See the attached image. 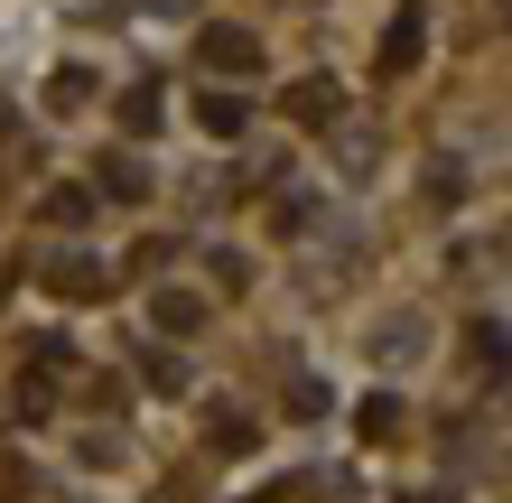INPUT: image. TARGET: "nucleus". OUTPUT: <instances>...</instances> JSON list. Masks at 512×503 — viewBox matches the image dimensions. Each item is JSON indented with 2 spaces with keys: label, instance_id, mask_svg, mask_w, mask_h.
I'll return each mask as SVG.
<instances>
[{
  "label": "nucleus",
  "instance_id": "nucleus-1",
  "mask_svg": "<svg viewBox=\"0 0 512 503\" xmlns=\"http://www.w3.org/2000/svg\"><path fill=\"white\" fill-rule=\"evenodd\" d=\"M38 280L56 289V299H112V261H84V252H56V261H38Z\"/></svg>",
  "mask_w": 512,
  "mask_h": 503
},
{
  "label": "nucleus",
  "instance_id": "nucleus-2",
  "mask_svg": "<svg viewBox=\"0 0 512 503\" xmlns=\"http://www.w3.org/2000/svg\"><path fill=\"white\" fill-rule=\"evenodd\" d=\"M196 56H205L215 75H261V38H252V28H224V19L196 38Z\"/></svg>",
  "mask_w": 512,
  "mask_h": 503
},
{
  "label": "nucleus",
  "instance_id": "nucleus-3",
  "mask_svg": "<svg viewBox=\"0 0 512 503\" xmlns=\"http://www.w3.org/2000/svg\"><path fill=\"white\" fill-rule=\"evenodd\" d=\"M419 56H429V10H419V0H410V10L391 19V38H382V75H410Z\"/></svg>",
  "mask_w": 512,
  "mask_h": 503
},
{
  "label": "nucleus",
  "instance_id": "nucleus-4",
  "mask_svg": "<svg viewBox=\"0 0 512 503\" xmlns=\"http://www.w3.org/2000/svg\"><path fill=\"white\" fill-rule=\"evenodd\" d=\"M196 122H205V140H243V131H252V103H243V94H205Z\"/></svg>",
  "mask_w": 512,
  "mask_h": 503
},
{
  "label": "nucleus",
  "instance_id": "nucleus-5",
  "mask_svg": "<svg viewBox=\"0 0 512 503\" xmlns=\"http://www.w3.org/2000/svg\"><path fill=\"white\" fill-rule=\"evenodd\" d=\"M94 187H103L112 205H149V168H140V159H103V168H94Z\"/></svg>",
  "mask_w": 512,
  "mask_h": 503
},
{
  "label": "nucleus",
  "instance_id": "nucleus-6",
  "mask_svg": "<svg viewBox=\"0 0 512 503\" xmlns=\"http://www.w3.org/2000/svg\"><path fill=\"white\" fill-rule=\"evenodd\" d=\"M289 112H298V122H336V112H345V94H336V84H326V75H308V84H289Z\"/></svg>",
  "mask_w": 512,
  "mask_h": 503
},
{
  "label": "nucleus",
  "instance_id": "nucleus-7",
  "mask_svg": "<svg viewBox=\"0 0 512 503\" xmlns=\"http://www.w3.org/2000/svg\"><path fill=\"white\" fill-rule=\"evenodd\" d=\"M196 317H205V299H196V289H159V299H149V327H159V336H187Z\"/></svg>",
  "mask_w": 512,
  "mask_h": 503
},
{
  "label": "nucleus",
  "instance_id": "nucleus-8",
  "mask_svg": "<svg viewBox=\"0 0 512 503\" xmlns=\"http://www.w3.org/2000/svg\"><path fill=\"white\" fill-rule=\"evenodd\" d=\"M354 429H364L373 448H391V438H401V401H391V392H373L364 410H354Z\"/></svg>",
  "mask_w": 512,
  "mask_h": 503
},
{
  "label": "nucleus",
  "instance_id": "nucleus-9",
  "mask_svg": "<svg viewBox=\"0 0 512 503\" xmlns=\"http://www.w3.org/2000/svg\"><path fill=\"white\" fill-rule=\"evenodd\" d=\"M122 131H131V140L159 131V94H149V84H131V94H122Z\"/></svg>",
  "mask_w": 512,
  "mask_h": 503
},
{
  "label": "nucleus",
  "instance_id": "nucleus-10",
  "mask_svg": "<svg viewBox=\"0 0 512 503\" xmlns=\"http://www.w3.org/2000/svg\"><path fill=\"white\" fill-rule=\"evenodd\" d=\"M140 373H149V392H187V364H177L168 345H149V354H140Z\"/></svg>",
  "mask_w": 512,
  "mask_h": 503
},
{
  "label": "nucleus",
  "instance_id": "nucleus-11",
  "mask_svg": "<svg viewBox=\"0 0 512 503\" xmlns=\"http://www.w3.org/2000/svg\"><path fill=\"white\" fill-rule=\"evenodd\" d=\"M47 94H56V112H84V103H94V75H84V66H66V75L47 84Z\"/></svg>",
  "mask_w": 512,
  "mask_h": 503
},
{
  "label": "nucleus",
  "instance_id": "nucleus-12",
  "mask_svg": "<svg viewBox=\"0 0 512 503\" xmlns=\"http://www.w3.org/2000/svg\"><path fill=\"white\" fill-rule=\"evenodd\" d=\"M84 215H94V187H56L47 196V224H84Z\"/></svg>",
  "mask_w": 512,
  "mask_h": 503
},
{
  "label": "nucleus",
  "instance_id": "nucleus-13",
  "mask_svg": "<svg viewBox=\"0 0 512 503\" xmlns=\"http://www.w3.org/2000/svg\"><path fill=\"white\" fill-rule=\"evenodd\" d=\"M475 364H485V373L503 364V327H494V317H475Z\"/></svg>",
  "mask_w": 512,
  "mask_h": 503
},
{
  "label": "nucleus",
  "instance_id": "nucleus-14",
  "mask_svg": "<svg viewBox=\"0 0 512 503\" xmlns=\"http://www.w3.org/2000/svg\"><path fill=\"white\" fill-rule=\"evenodd\" d=\"M401 503H466L457 485H419V494H401Z\"/></svg>",
  "mask_w": 512,
  "mask_h": 503
}]
</instances>
